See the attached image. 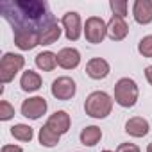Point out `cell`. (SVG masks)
I'll return each mask as SVG.
<instances>
[{"label": "cell", "instance_id": "obj_1", "mask_svg": "<svg viewBox=\"0 0 152 152\" xmlns=\"http://www.w3.org/2000/svg\"><path fill=\"white\" fill-rule=\"evenodd\" d=\"M0 13L15 27V32L34 31L41 34L45 29L57 23L50 15L47 2L39 0H2Z\"/></svg>", "mask_w": 152, "mask_h": 152}, {"label": "cell", "instance_id": "obj_2", "mask_svg": "<svg viewBox=\"0 0 152 152\" xmlns=\"http://www.w3.org/2000/svg\"><path fill=\"white\" fill-rule=\"evenodd\" d=\"M86 115L93 118H106L113 109V100L106 91H93L84 104Z\"/></svg>", "mask_w": 152, "mask_h": 152}, {"label": "cell", "instance_id": "obj_3", "mask_svg": "<svg viewBox=\"0 0 152 152\" xmlns=\"http://www.w3.org/2000/svg\"><path fill=\"white\" fill-rule=\"evenodd\" d=\"M115 100L122 107H132L138 100V86L132 79L124 77L115 84Z\"/></svg>", "mask_w": 152, "mask_h": 152}, {"label": "cell", "instance_id": "obj_4", "mask_svg": "<svg viewBox=\"0 0 152 152\" xmlns=\"http://www.w3.org/2000/svg\"><path fill=\"white\" fill-rule=\"evenodd\" d=\"M23 64H25L23 56L7 52L2 57V61H0V81H2L4 84L6 83H11L15 79V75L23 68Z\"/></svg>", "mask_w": 152, "mask_h": 152}, {"label": "cell", "instance_id": "obj_5", "mask_svg": "<svg viewBox=\"0 0 152 152\" xmlns=\"http://www.w3.org/2000/svg\"><path fill=\"white\" fill-rule=\"evenodd\" d=\"M84 34H86V39L93 45L97 43H102L104 38L107 36V25L104 23L102 18L99 16H91L86 20V25H84Z\"/></svg>", "mask_w": 152, "mask_h": 152}, {"label": "cell", "instance_id": "obj_6", "mask_svg": "<svg viewBox=\"0 0 152 152\" xmlns=\"http://www.w3.org/2000/svg\"><path fill=\"white\" fill-rule=\"evenodd\" d=\"M45 111H47V100L43 97H32L23 100L22 104V115L31 120H38L41 115H45Z\"/></svg>", "mask_w": 152, "mask_h": 152}, {"label": "cell", "instance_id": "obj_7", "mask_svg": "<svg viewBox=\"0 0 152 152\" xmlns=\"http://www.w3.org/2000/svg\"><path fill=\"white\" fill-rule=\"evenodd\" d=\"M52 95L57 100H68L75 95V83L70 77H59L52 83Z\"/></svg>", "mask_w": 152, "mask_h": 152}, {"label": "cell", "instance_id": "obj_8", "mask_svg": "<svg viewBox=\"0 0 152 152\" xmlns=\"http://www.w3.org/2000/svg\"><path fill=\"white\" fill-rule=\"evenodd\" d=\"M15 45L20 50H32L36 45H41V34L34 31H16Z\"/></svg>", "mask_w": 152, "mask_h": 152}, {"label": "cell", "instance_id": "obj_9", "mask_svg": "<svg viewBox=\"0 0 152 152\" xmlns=\"http://www.w3.org/2000/svg\"><path fill=\"white\" fill-rule=\"evenodd\" d=\"M61 22H63L64 31H66V38L70 41H77L81 38V18L77 13H73V11L66 13Z\"/></svg>", "mask_w": 152, "mask_h": 152}, {"label": "cell", "instance_id": "obj_10", "mask_svg": "<svg viewBox=\"0 0 152 152\" xmlns=\"http://www.w3.org/2000/svg\"><path fill=\"white\" fill-rule=\"evenodd\" d=\"M127 32H129V27H127L125 20L122 16L113 15L111 20H109V23H107V36L113 41H120V39H124L127 36Z\"/></svg>", "mask_w": 152, "mask_h": 152}, {"label": "cell", "instance_id": "obj_11", "mask_svg": "<svg viewBox=\"0 0 152 152\" xmlns=\"http://www.w3.org/2000/svg\"><path fill=\"white\" fill-rule=\"evenodd\" d=\"M134 20L141 25H147L152 22V2L150 0H136L132 7Z\"/></svg>", "mask_w": 152, "mask_h": 152}, {"label": "cell", "instance_id": "obj_12", "mask_svg": "<svg viewBox=\"0 0 152 152\" xmlns=\"http://www.w3.org/2000/svg\"><path fill=\"white\" fill-rule=\"evenodd\" d=\"M47 125L56 132V134H64L68 132L70 129V115L66 111H56L48 120H47Z\"/></svg>", "mask_w": 152, "mask_h": 152}, {"label": "cell", "instance_id": "obj_13", "mask_svg": "<svg viewBox=\"0 0 152 152\" xmlns=\"http://www.w3.org/2000/svg\"><path fill=\"white\" fill-rule=\"evenodd\" d=\"M81 63V54L75 48H63L57 54V64L64 70H72L75 66H79Z\"/></svg>", "mask_w": 152, "mask_h": 152}, {"label": "cell", "instance_id": "obj_14", "mask_svg": "<svg viewBox=\"0 0 152 152\" xmlns=\"http://www.w3.org/2000/svg\"><path fill=\"white\" fill-rule=\"evenodd\" d=\"M86 73L90 75L91 79H104L107 77V73H109V64L106 59H100V57H95L91 59L88 64H86Z\"/></svg>", "mask_w": 152, "mask_h": 152}, {"label": "cell", "instance_id": "obj_15", "mask_svg": "<svg viewBox=\"0 0 152 152\" xmlns=\"http://www.w3.org/2000/svg\"><path fill=\"white\" fill-rule=\"evenodd\" d=\"M125 132L131 134V136H134V138H143L148 132V122L145 118H141V116H134V118L127 120Z\"/></svg>", "mask_w": 152, "mask_h": 152}, {"label": "cell", "instance_id": "obj_16", "mask_svg": "<svg viewBox=\"0 0 152 152\" xmlns=\"http://www.w3.org/2000/svg\"><path fill=\"white\" fill-rule=\"evenodd\" d=\"M20 86H22L23 91H36V90L41 88V77H39L36 72L27 70V72H23V75H22Z\"/></svg>", "mask_w": 152, "mask_h": 152}, {"label": "cell", "instance_id": "obj_17", "mask_svg": "<svg viewBox=\"0 0 152 152\" xmlns=\"http://www.w3.org/2000/svg\"><path fill=\"white\" fill-rule=\"evenodd\" d=\"M100 138H102V131L97 125H90V127H86V129L81 131V143L86 145V147L97 145L100 141Z\"/></svg>", "mask_w": 152, "mask_h": 152}, {"label": "cell", "instance_id": "obj_18", "mask_svg": "<svg viewBox=\"0 0 152 152\" xmlns=\"http://www.w3.org/2000/svg\"><path fill=\"white\" fill-rule=\"evenodd\" d=\"M57 64V56L52 52H41L36 56V66L43 72H52Z\"/></svg>", "mask_w": 152, "mask_h": 152}, {"label": "cell", "instance_id": "obj_19", "mask_svg": "<svg viewBox=\"0 0 152 152\" xmlns=\"http://www.w3.org/2000/svg\"><path fill=\"white\" fill-rule=\"evenodd\" d=\"M39 143L43 147H56L59 143V134H56L47 124L39 129Z\"/></svg>", "mask_w": 152, "mask_h": 152}, {"label": "cell", "instance_id": "obj_20", "mask_svg": "<svg viewBox=\"0 0 152 152\" xmlns=\"http://www.w3.org/2000/svg\"><path fill=\"white\" fill-rule=\"evenodd\" d=\"M59 36H61L59 23H54V25H50L48 29H45L41 32V45H52L59 39Z\"/></svg>", "mask_w": 152, "mask_h": 152}, {"label": "cell", "instance_id": "obj_21", "mask_svg": "<svg viewBox=\"0 0 152 152\" xmlns=\"http://www.w3.org/2000/svg\"><path fill=\"white\" fill-rule=\"evenodd\" d=\"M11 134H13L16 140H20V141H31L32 136H34L32 127H29V125H25V124H18V125L11 127Z\"/></svg>", "mask_w": 152, "mask_h": 152}, {"label": "cell", "instance_id": "obj_22", "mask_svg": "<svg viewBox=\"0 0 152 152\" xmlns=\"http://www.w3.org/2000/svg\"><path fill=\"white\" fill-rule=\"evenodd\" d=\"M138 50L143 57H152V36H145L140 45H138Z\"/></svg>", "mask_w": 152, "mask_h": 152}, {"label": "cell", "instance_id": "obj_23", "mask_svg": "<svg viewBox=\"0 0 152 152\" xmlns=\"http://www.w3.org/2000/svg\"><path fill=\"white\" fill-rule=\"evenodd\" d=\"M111 9H113V13L116 15V16H127V2L125 0H111Z\"/></svg>", "mask_w": 152, "mask_h": 152}, {"label": "cell", "instance_id": "obj_24", "mask_svg": "<svg viewBox=\"0 0 152 152\" xmlns=\"http://www.w3.org/2000/svg\"><path fill=\"white\" fill-rule=\"evenodd\" d=\"M15 116V107L7 102V100H2L0 102V120H9Z\"/></svg>", "mask_w": 152, "mask_h": 152}, {"label": "cell", "instance_id": "obj_25", "mask_svg": "<svg viewBox=\"0 0 152 152\" xmlns=\"http://www.w3.org/2000/svg\"><path fill=\"white\" fill-rule=\"evenodd\" d=\"M116 152H140V148L134 143H122V145H118Z\"/></svg>", "mask_w": 152, "mask_h": 152}, {"label": "cell", "instance_id": "obj_26", "mask_svg": "<svg viewBox=\"0 0 152 152\" xmlns=\"http://www.w3.org/2000/svg\"><path fill=\"white\" fill-rule=\"evenodd\" d=\"M2 152H22V148L18 145H4L2 147Z\"/></svg>", "mask_w": 152, "mask_h": 152}, {"label": "cell", "instance_id": "obj_27", "mask_svg": "<svg viewBox=\"0 0 152 152\" xmlns=\"http://www.w3.org/2000/svg\"><path fill=\"white\" fill-rule=\"evenodd\" d=\"M145 75H147V81H148V83H150V86H152V66H147Z\"/></svg>", "mask_w": 152, "mask_h": 152}, {"label": "cell", "instance_id": "obj_28", "mask_svg": "<svg viewBox=\"0 0 152 152\" xmlns=\"http://www.w3.org/2000/svg\"><path fill=\"white\" fill-rule=\"evenodd\" d=\"M147 152H152V143H148V147H147Z\"/></svg>", "mask_w": 152, "mask_h": 152}, {"label": "cell", "instance_id": "obj_29", "mask_svg": "<svg viewBox=\"0 0 152 152\" xmlns=\"http://www.w3.org/2000/svg\"><path fill=\"white\" fill-rule=\"evenodd\" d=\"M102 152H111V150H102Z\"/></svg>", "mask_w": 152, "mask_h": 152}]
</instances>
